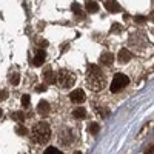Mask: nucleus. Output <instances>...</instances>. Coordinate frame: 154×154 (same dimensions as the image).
Returning <instances> with one entry per match:
<instances>
[{
    "mask_svg": "<svg viewBox=\"0 0 154 154\" xmlns=\"http://www.w3.org/2000/svg\"><path fill=\"white\" fill-rule=\"evenodd\" d=\"M86 85H88V88L92 91H100V90L105 88L106 80H105V76L102 74L99 66L90 65L88 74H86Z\"/></svg>",
    "mask_w": 154,
    "mask_h": 154,
    "instance_id": "1",
    "label": "nucleus"
},
{
    "mask_svg": "<svg viewBox=\"0 0 154 154\" xmlns=\"http://www.w3.org/2000/svg\"><path fill=\"white\" fill-rule=\"evenodd\" d=\"M51 137V130L45 122H39L32 126L31 130V139L36 143H46Z\"/></svg>",
    "mask_w": 154,
    "mask_h": 154,
    "instance_id": "2",
    "label": "nucleus"
},
{
    "mask_svg": "<svg viewBox=\"0 0 154 154\" xmlns=\"http://www.w3.org/2000/svg\"><path fill=\"white\" fill-rule=\"evenodd\" d=\"M76 82V76L72 74L71 71L68 69H60L59 74H57V85L60 86V88H71L72 85H74Z\"/></svg>",
    "mask_w": 154,
    "mask_h": 154,
    "instance_id": "3",
    "label": "nucleus"
},
{
    "mask_svg": "<svg viewBox=\"0 0 154 154\" xmlns=\"http://www.w3.org/2000/svg\"><path fill=\"white\" fill-rule=\"evenodd\" d=\"M128 83H130V79L126 77L125 74H122V72H117V74L112 77V82H111V91H112V92H119V91H122Z\"/></svg>",
    "mask_w": 154,
    "mask_h": 154,
    "instance_id": "4",
    "label": "nucleus"
},
{
    "mask_svg": "<svg viewBox=\"0 0 154 154\" xmlns=\"http://www.w3.org/2000/svg\"><path fill=\"white\" fill-rule=\"evenodd\" d=\"M69 99H71V102H74V103H82V102H85V92L82 91V90H74L69 94Z\"/></svg>",
    "mask_w": 154,
    "mask_h": 154,
    "instance_id": "5",
    "label": "nucleus"
},
{
    "mask_svg": "<svg viewBox=\"0 0 154 154\" xmlns=\"http://www.w3.org/2000/svg\"><path fill=\"white\" fill-rule=\"evenodd\" d=\"M105 8L108 9L110 12H119L120 9H122L116 0H105Z\"/></svg>",
    "mask_w": 154,
    "mask_h": 154,
    "instance_id": "6",
    "label": "nucleus"
},
{
    "mask_svg": "<svg viewBox=\"0 0 154 154\" xmlns=\"http://www.w3.org/2000/svg\"><path fill=\"white\" fill-rule=\"evenodd\" d=\"M37 111L40 116H46L49 112V103L46 102V100H40L39 105H37Z\"/></svg>",
    "mask_w": 154,
    "mask_h": 154,
    "instance_id": "7",
    "label": "nucleus"
},
{
    "mask_svg": "<svg viewBox=\"0 0 154 154\" xmlns=\"http://www.w3.org/2000/svg\"><path fill=\"white\" fill-rule=\"evenodd\" d=\"M112 62H114V54H111V52H103V54L100 56V63L102 65L110 66Z\"/></svg>",
    "mask_w": 154,
    "mask_h": 154,
    "instance_id": "8",
    "label": "nucleus"
},
{
    "mask_svg": "<svg viewBox=\"0 0 154 154\" xmlns=\"http://www.w3.org/2000/svg\"><path fill=\"white\" fill-rule=\"evenodd\" d=\"M117 59H119V62L120 63H126V62H130L131 60V52L128 51V49H120L119 51V56H117Z\"/></svg>",
    "mask_w": 154,
    "mask_h": 154,
    "instance_id": "9",
    "label": "nucleus"
},
{
    "mask_svg": "<svg viewBox=\"0 0 154 154\" xmlns=\"http://www.w3.org/2000/svg\"><path fill=\"white\" fill-rule=\"evenodd\" d=\"M43 79H45L46 83H52L54 80H57V77H56V74H54V71H52L51 68H46V69L43 71Z\"/></svg>",
    "mask_w": 154,
    "mask_h": 154,
    "instance_id": "10",
    "label": "nucleus"
},
{
    "mask_svg": "<svg viewBox=\"0 0 154 154\" xmlns=\"http://www.w3.org/2000/svg\"><path fill=\"white\" fill-rule=\"evenodd\" d=\"M85 8H86V11H88V12L94 14V12H97V9H99V5L96 2H92V0H86V2H85Z\"/></svg>",
    "mask_w": 154,
    "mask_h": 154,
    "instance_id": "11",
    "label": "nucleus"
},
{
    "mask_svg": "<svg viewBox=\"0 0 154 154\" xmlns=\"http://www.w3.org/2000/svg\"><path fill=\"white\" fill-rule=\"evenodd\" d=\"M43 62H45V52L43 51H39L36 54V57H34V60H32V63H34L36 66H40Z\"/></svg>",
    "mask_w": 154,
    "mask_h": 154,
    "instance_id": "12",
    "label": "nucleus"
},
{
    "mask_svg": "<svg viewBox=\"0 0 154 154\" xmlns=\"http://www.w3.org/2000/svg\"><path fill=\"white\" fill-rule=\"evenodd\" d=\"M72 114H74V117H77V119H85L86 117V110L85 108H76Z\"/></svg>",
    "mask_w": 154,
    "mask_h": 154,
    "instance_id": "13",
    "label": "nucleus"
},
{
    "mask_svg": "<svg viewBox=\"0 0 154 154\" xmlns=\"http://www.w3.org/2000/svg\"><path fill=\"white\" fill-rule=\"evenodd\" d=\"M99 130H100V126H99V123H96V122L90 123V126H88V131L91 133V134H97Z\"/></svg>",
    "mask_w": 154,
    "mask_h": 154,
    "instance_id": "14",
    "label": "nucleus"
},
{
    "mask_svg": "<svg viewBox=\"0 0 154 154\" xmlns=\"http://www.w3.org/2000/svg\"><path fill=\"white\" fill-rule=\"evenodd\" d=\"M72 11H74V14H79L80 17H83V12H82V6H80L79 3H72Z\"/></svg>",
    "mask_w": 154,
    "mask_h": 154,
    "instance_id": "15",
    "label": "nucleus"
},
{
    "mask_svg": "<svg viewBox=\"0 0 154 154\" xmlns=\"http://www.w3.org/2000/svg\"><path fill=\"white\" fill-rule=\"evenodd\" d=\"M43 154H62V153H60V151L56 148V146H49V148H46V150H45Z\"/></svg>",
    "mask_w": 154,
    "mask_h": 154,
    "instance_id": "16",
    "label": "nucleus"
},
{
    "mask_svg": "<svg viewBox=\"0 0 154 154\" xmlns=\"http://www.w3.org/2000/svg\"><path fill=\"white\" fill-rule=\"evenodd\" d=\"M12 117H14V119H17V120H19V122H23V119H25V116H23V112H20V111L14 112V114H12Z\"/></svg>",
    "mask_w": 154,
    "mask_h": 154,
    "instance_id": "17",
    "label": "nucleus"
},
{
    "mask_svg": "<svg viewBox=\"0 0 154 154\" xmlns=\"http://www.w3.org/2000/svg\"><path fill=\"white\" fill-rule=\"evenodd\" d=\"M19 74H17V72H16V74H11V77H9V80H11V83L12 85H17L19 83Z\"/></svg>",
    "mask_w": 154,
    "mask_h": 154,
    "instance_id": "18",
    "label": "nucleus"
},
{
    "mask_svg": "<svg viewBox=\"0 0 154 154\" xmlns=\"http://www.w3.org/2000/svg\"><path fill=\"white\" fill-rule=\"evenodd\" d=\"M22 105L23 106H28L29 105V96H26V94L22 96Z\"/></svg>",
    "mask_w": 154,
    "mask_h": 154,
    "instance_id": "19",
    "label": "nucleus"
},
{
    "mask_svg": "<svg viewBox=\"0 0 154 154\" xmlns=\"http://www.w3.org/2000/svg\"><path fill=\"white\" fill-rule=\"evenodd\" d=\"M134 20H136L137 23H143V22H145L146 19H145L143 16H136V17H134Z\"/></svg>",
    "mask_w": 154,
    "mask_h": 154,
    "instance_id": "20",
    "label": "nucleus"
},
{
    "mask_svg": "<svg viewBox=\"0 0 154 154\" xmlns=\"http://www.w3.org/2000/svg\"><path fill=\"white\" fill-rule=\"evenodd\" d=\"M0 96H2V100H3V99H6V97H8V91L3 90L2 92H0Z\"/></svg>",
    "mask_w": 154,
    "mask_h": 154,
    "instance_id": "21",
    "label": "nucleus"
},
{
    "mask_svg": "<svg viewBox=\"0 0 154 154\" xmlns=\"http://www.w3.org/2000/svg\"><path fill=\"white\" fill-rule=\"evenodd\" d=\"M19 134H20V136H23V134H26V130L23 128V126H20V128H19Z\"/></svg>",
    "mask_w": 154,
    "mask_h": 154,
    "instance_id": "22",
    "label": "nucleus"
},
{
    "mask_svg": "<svg viewBox=\"0 0 154 154\" xmlns=\"http://www.w3.org/2000/svg\"><path fill=\"white\" fill-rule=\"evenodd\" d=\"M111 31H112V32H114V31H120V26H119V25H114V26L111 28Z\"/></svg>",
    "mask_w": 154,
    "mask_h": 154,
    "instance_id": "23",
    "label": "nucleus"
},
{
    "mask_svg": "<svg viewBox=\"0 0 154 154\" xmlns=\"http://www.w3.org/2000/svg\"><path fill=\"white\" fill-rule=\"evenodd\" d=\"M37 91H45V86H37Z\"/></svg>",
    "mask_w": 154,
    "mask_h": 154,
    "instance_id": "24",
    "label": "nucleus"
},
{
    "mask_svg": "<svg viewBox=\"0 0 154 154\" xmlns=\"http://www.w3.org/2000/svg\"><path fill=\"white\" fill-rule=\"evenodd\" d=\"M151 22H154V11H153V14H151Z\"/></svg>",
    "mask_w": 154,
    "mask_h": 154,
    "instance_id": "25",
    "label": "nucleus"
},
{
    "mask_svg": "<svg viewBox=\"0 0 154 154\" xmlns=\"http://www.w3.org/2000/svg\"><path fill=\"white\" fill-rule=\"evenodd\" d=\"M74 154H82V153H80V151H76V153H74Z\"/></svg>",
    "mask_w": 154,
    "mask_h": 154,
    "instance_id": "26",
    "label": "nucleus"
}]
</instances>
